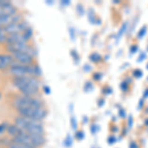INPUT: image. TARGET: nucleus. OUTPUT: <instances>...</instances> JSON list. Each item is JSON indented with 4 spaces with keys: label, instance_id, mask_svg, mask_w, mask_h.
I'll list each match as a JSON object with an SVG mask.
<instances>
[{
    "label": "nucleus",
    "instance_id": "1",
    "mask_svg": "<svg viewBox=\"0 0 148 148\" xmlns=\"http://www.w3.org/2000/svg\"><path fill=\"white\" fill-rule=\"evenodd\" d=\"M14 85L18 88V90L22 93V95L34 97L39 93L40 81L37 77L33 76H24V77L14 78Z\"/></svg>",
    "mask_w": 148,
    "mask_h": 148
},
{
    "label": "nucleus",
    "instance_id": "2",
    "mask_svg": "<svg viewBox=\"0 0 148 148\" xmlns=\"http://www.w3.org/2000/svg\"><path fill=\"white\" fill-rule=\"evenodd\" d=\"M15 125L19 126L24 132L29 134L36 135H45V130L42 125V121L34 120V119H28L25 116H18L16 118Z\"/></svg>",
    "mask_w": 148,
    "mask_h": 148
},
{
    "label": "nucleus",
    "instance_id": "3",
    "mask_svg": "<svg viewBox=\"0 0 148 148\" xmlns=\"http://www.w3.org/2000/svg\"><path fill=\"white\" fill-rule=\"evenodd\" d=\"M6 49L10 51L11 53L14 52H26V53L31 54L32 56H35L36 51L34 47L29 46L28 44H7Z\"/></svg>",
    "mask_w": 148,
    "mask_h": 148
},
{
    "label": "nucleus",
    "instance_id": "4",
    "mask_svg": "<svg viewBox=\"0 0 148 148\" xmlns=\"http://www.w3.org/2000/svg\"><path fill=\"white\" fill-rule=\"evenodd\" d=\"M29 27L30 26L28 25L27 22L22 21V22H19V23L10 24V25L7 26L4 29H5L7 35H15V34H19V33H24Z\"/></svg>",
    "mask_w": 148,
    "mask_h": 148
},
{
    "label": "nucleus",
    "instance_id": "5",
    "mask_svg": "<svg viewBox=\"0 0 148 148\" xmlns=\"http://www.w3.org/2000/svg\"><path fill=\"white\" fill-rule=\"evenodd\" d=\"M10 73L12 75L17 77H24V76L28 75V65H24L17 62V61H13L10 66Z\"/></svg>",
    "mask_w": 148,
    "mask_h": 148
},
{
    "label": "nucleus",
    "instance_id": "6",
    "mask_svg": "<svg viewBox=\"0 0 148 148\" xmlns=\"http://www.w3.org/2000/svg\"><path fill=\"white\" fill-rule=\"evenodd\" d=\"M13 59H15L17 62L24 64V65H30L34 62V56L26 52H14L11 54Z\"/></svg>",
    "mask_w": 148,
    "mask_h": 148
},
{
    "label": "nucleus",
    "instance_id": "7",
    "mask_svg": "<svg viewBox=\"0 0 148 148\" xmlns=\"http://www.w3.org/2000/svg\"><path fill=\"white\" fill-rule=\"evenodd\" d=\"M29 40L24 33H19L15 35H8L7 37V44H28Z\"/></svg>",
    "mask_w": 148,
    "mask_h": 148
},
{
    "label": "nucleus",
    "instance_id": "8",
    "mask_svg": "<svg viewBox=\"0 0 148 148\" xmlns=\"http://www.w3.org/2000/svg\"><path fill=\"white\" fill-rule=\"evenodd\" d=\"M13 57L10 54H0V69H6L11 66Z\"/></svg>",
    "mask_w": 148,
    "mask_h": 148
},
{
    "label": "nucleus",
    "instance_id": "9",
    "mask_svg": "<svg viewBox=\"0 0 148 148\" xmlns=\"http://www.w3.org/2000/svg\"><path fill=\"white\" fill-rule=\"evenodd\" d=\"M7 132H8L9 135H11V136L14 138V137L18 136L19 134H21V133L23 132V130L16 125H11L7 128Z\"/></svg>",
    "mask_w": 148,
    "mask_h": 148
},
{
    "label": "nucleus",
    "instance_id": "10",
    "mask_svg": "<svg viewBox=\"0 0 148 148\" xmlns=\"http://www.w3.org/2000/svg\"><path fill=\"white\" fill-rule=\"evenodd\" d=\"M9 148H37V147L30 146V145H26V144H21V143H15V142H13L12 144H10Z\"/></svg>",
    "mask_w": 148,
    "mask_h": 148
},
{
    "label": "nucleus",
    "instance_id": "11",
    "mask_svg": "<svg viewBox=\"0 0 148 148\" xmlns=\"http://www.w3.org/2000/svg\"><path fill=\"white\" fill-rule=\"evenodd\" d=\"M7 37H8V35H7L5 29H4V31L0 33V44H4V42L7 44Z\"/></svg>",
    "mask_w": 148,
    "mask_h": 148
},
{
    "label": "nucleus",
    "instance_id": "12",
    "mask_svg": "<svg viewBox=\"0 0 148 148\" xmlns=\"http://www.w3.org/2000/svg\"><path fill=\"white\" fill-rule=\"evenodd\" d=\"M85 137V134L83 132V130H77L75 132V138L77 140H82Z\"/></svg>",
    "mask_w": 148,
    "mask_h": 148
},
{
    "label": "nucleus",
    "instance_id": "13",
    "mask_svg": "<svg viewBox=\"0 0 148 148\" xmlns=\"http://www.w3.org/2000/svg\"><path fill=\"white\" fill-rule=\"evenodd\" d=\"M90 59H91L93 62H98V61L101 59V56L98 54V53H93L90 56Z\"/></svg>",
    "mask_w": 148,
    "mask_h": 148
},
{
    "label": "nucleus",
    "instance_id": "14",
    "mask_svg": "<svg viewBox=\"0 0 148 148\" xmlns=\"http://www.w3.org/2000/svg\"><path fill=\"white\" fill-rule=\"evenodd\" d=\"M64 145L66 147H70L72 145V138H71L70 135H67L65 139H64Z\"/></svg>",
    "mask_w": 148,
    "mask_h": 148
},
{
    "label": "nucleus",
    "instance_id": "15",
    "mask_svg": "<svg viewBox=\"0 0 148 148\" xmlns=\"http://www.w3.org/2000/svg\"><path fill=\"white\" fill-rule=\"evenodd\" d=\"M70 123H71V126H72V128H73L74 130H75L76 127H77V121H76V120H75V118H74V116H71Z\"/></svg>",
    "mask_w": 148,
    "mask_h": 148
},
{
    "label": "nucleus",
    "instance_id": "16",
    "mask_svg": "<svg viewBox=\"0 0 148 148\" xmlns=\"http://www.w3.org/2000/svg\"><path fill=\"white\" fill-rule=\"evenodd\" d=\"M8 125L7 123H1L0 125V133H3L4 131L7 130V128H8Z\"/></svg>",
    "mask_w": 148,
    "mask_h": 148
},
{
    "label": "nucleus",
    "instance_id": "17",
    "mask_svg": "<svg viewBox=\"0 0 148 148\" xmlns=\"http://www.w3.org/2000/svg\"><path fill=\"white\" fill-rule=\"evenodd\" d=\"M98 130H99V127H98V125H91V132L92 134H96L98 132Z\"/></svg>",
    "mask_w": 148,
    "mask_h": 148
},
{
    "label": "nucleus",
    "instance_id": "18",
    "mask_svg": "<svg viewBox=\"0 0 148 148\" xmlns=\"http://www.w3.org/2000/svg\"><path fill=\"white\" fill-rule=\"evenodd\" d=\"M133 76H134V77H136V78L141 77V76H142V71L139 70V69H136V70L133 72Z\"/></svg>",
    "mask_w": 148,
    "mask_h": 148
},
{
    "label": "nucleus",
    "instance_id": "19",
    "mask_svg": "<svg viewBox=\"0 0 148 148\" xmlns=\"http://www.w3.org/2000/svg\"><path fill=\"white\" fill-rule=\"evenodd\" d=\"M126 27H127V24H126V23H125V24H123V26L121 27V29L120 30V32H119V37H121V36L123 34V32L125 31Z\"/></svg>",
    "mask_w": 148,
    "mask_h": 148
},
{
    "label": "nucleus",
    "instance_id": "20",
    "mask_svg": "<svg viewBox=\"0 0 148 148\" xmlns=\"http://www.w3.org/2000/svg\"><path fill=\"white\" fill-rule=\"evenodd\" d=\"M145 32H146V27H143L141 30L139 31V34H138V38H142L143 36L145 35Z\"/></svg>",
    "mask_w": 148,
    "mask_h": 148
},
{
    "label": "nucleus",
    "instance_id": "21",
    "mask_svg": "<svg viewBox=\"0 0 148 148\" xmlns=\"http://www.w3.org/2000/svg\"><path fill=\"white\" fill-rule=\"evenodd\" d=\"M93 88V86H92V84L90 82H87L86 83V85L84 86V90L85 91H88V90H91Z\"/></svg>",
    "mask_w": 148,
    "mask_h": 148
},
{
    "label": "nucleus",
    "instance_id": "22",
    "mask_svg": "<svg viewBox=\"0 0 148 148\" xmlns=\"http://www.w3.org/2000/svg\"><path fill=\"white\" fill-rule=\"evenodd\" d=\"M44 92L46 93L47 95H49L51 94V88L49 87V86H44Z\"/></svg>",
    "mask_w": 148,
    "mask_h": 148
},
{
    "label": "nucleus",
    "instance_id": "23",
    "mask_svg": "<svg viewBox=\"0 0 148 148\" xmlns=\"http://www.w3.org/2000/svg\"><path fill=\"white\" fill-rule=\"evenodd\" d=\"M77 11L79 12L80 15H82L83 13H84V10H83V6L79 4V5H77Z\"/></svg>",
    "mask_w": 148,
    "mask_h": 148
},
{
    "label": "nucleus",
    "instance_id": "24",
    "mask_svg": "<svg viewBox=\"0 0 148 148\" xmlns=\"http://www.w3.org/2000/svg\"><path fill=\"white\" fill-rule=\"evenodd\" d=\"M108 142L110 143V144H114V143L116 142V138H114V136H110L108 138Z\"/></svg>",
    "mask_w": 148,
    "mask_h": 148
},
{
    "label": "nucleus",
    "instance_id": "25",
    "mask_svg": "<svg viewBox=\"0 0 148 148\" xmlns=\"http://www.w3.org/2000/svg\"><path fill=\"white\" fill-rule=\"evenodd\" d=\"M126 89H127L126 82H123V83H121V90H126Z\"/></svg>",
    "mask_w": 148,
    "mask_h": 148
},
{
    "label": "nucleus",
    "instance_id": "26",
    "mask_svg": "<svg viewBox=\"0 0 148 148\" xmlns=\"http://www.w3.org/2000/svg\"><path fill=\"white\" fill-rule=\"evenodd\" d=\"M61 4H63V5H69L70 1H68V0H63V1H61Z\"/></svg>",
    "mask_w": 148,
    "mask_h": 148
},
{
    "label": "nucleus",
    "instance_id": "27",
    "mask_svg": "<svg viewBox=\"0 0 148 148\" xmlns=\"http://www.w3.org/2000/svg\"><path fill=\"white\" fill-rule=\"evenodd\" d=\"M131 125H132V118H131V116H130V118H128V126H131Z\"/></svg>",
    "mask_w": 148,
    "mask_h": 148
},
{
    "label": "nucleus",
    "instance_id": "28",
    "mask_svg": "<svg viewBox=\"0 0 148 148\" xmlns=\"http://www.w3.org/2000/svg\"><path fill=\"white\" fill-rule=\"evenodd\" d=\"M70 30V35H71V38L72 39H74V30H73V28H70L69 29Z\"/></svg>",
    "mask_w": 148,
    "mask_h": 148
},
{
    "label": "nucleus",
    "instance_id": "29",
    "mask_svg": "<svg viewBox=\"0 0 148 148\" xmlns=\"http://www.w3.org/2000/svg\"><path fill=\"white\" fill-rule=\"evenodd\" d=\"M130 148H137V145L135 144V142H132L131 144L130 145Z\"/></svg>",
    "mask_w": 148,
    "mask_h": 148
},
{
    "label": "nucleus",
    "instance_id": "30",
    "mask_svg": "<svg viewBox=\"0 0 148 148\" xmlns=\"http://www.w3.org/2000/svg\"><path fill=\"white\" fill-rule=\"evenodd\" d=\"M144 58H145V54L144 53H141V57H139V58H138V61H142Z\"/></svg>",
    "mask_w": 148,
    "mask_h": 148
},
{
    "label": "nucleus",
    "instance_id": "31",
    "mask_svg": "<svg viewBox=\"0 0 148 148\" xmlns=\"http://www.w3.org/2000/svg\"><path fill=\"white\" fill-rule=\"evenodd\" d=\"M136 46H133V47H131V49H130V51L131 52H135L136 51Z\"/></svg>",
    "mask_w": 148,
    "mask_h": 148
},
{
    "label": "nucleus",
    "instance_id": "32",
    "mask_svg": "<svg viewBox=\"0 0 148 148\" xmlns=\"http://www.w3.org/2000/svg\"><path fill=\"white\" fill-rule=\"evenodd\" d=\"M120 114H121V116H123H123H125V112L123 111V110H121V111L120 112Z\"/></svg>",
    "mask_w": 148,
    "mask_h": 148
},
{
    "label": "nucleus",
    "instance_id": "33",
    "mask_svg": "<svg viewBox=\"0 0 148 148\" xmlns=\"http://www.w3.org/2000/svg\"><path fill=\"white\" fill-rule=\"evenodd\" d=\"M4 15V12H3V9H2V7L0 6V17H1V16H3Z\"/></svg>",
    "mask_w": 148,
    "mask_h": 148
},
{
    "label": "nucleus",
    "instance_id": "34",
    "mask_svg": "<svg viewBox=\"0 0 148 148\" xmlns=\"http://www.w3.org/2000/svg\"><path fill=\"white\" fill-rule=\"evenodd\" d=\"M91 69V67L90 66H88V65H86V66H84V70H86V71H88V70H90Z\"/></svg>",
    "mask_w": 148,
    "mask_h": 148
},
{
    "label": "nucleus",
    "instance_id": "35",
    "mask_svg": "<svg viewBox=\"0 0 148 148\" xmlns=\"http://www.w3.org/2000/svg\"><path fill=\"white\" fill-rule=\"evenodd\" d=\"M148 97V89L145 91V93H144V98H147Z\"/></svg>",
    "mask_w": 148,
    "mask_h": 148
},
{
    "label": "nucleus",
    "instance_id": "36",
    "mask_svg": "<svg viewBox=\"0 0 148 148\" xmlns=\"http://www.w3.org/2000/svg\"><path fill=\"white\" fill-rule=\"evenodd\" d=\"M142 105H143V102H142V101H140V102H139V107H142Z\"/></svg>",
    "mask_w": 148,
    "mask_h": 148
},
{
    "label": "nucleus",
    "instance_id": "37",
    "mask_svg": "<svg viewBox=\"0 0 148 148\" xmlns=\"http://www.w3.org/2000/svg\"><path fill=\"white\" fill-rule=\"evenodd\" d=\"M2 31H4V28L3 27H0V33H1Z\"/></svg>",
    "mask_w": 148,
    "mask_h": 148
},
{
    "label": "nucleus",
    "instance_id": "38",
    "mask_svg": "<svg viewBox=\"0 0 148 148\" xmlns=\"http://www.w3.org/2000/svg\"><path fill=\"white\" fill-rule=\"evenodd\" d=\"M84 121V123H87V118H84V121Z\"/></svg>",
    "mask_w": 148,
    "mask_h": 148
},
{
    "label": "nucleus",
    "instance_id": "39",
    "mask_svg": "<svg viewBox=\"0 0 148 148\" xmlns=\"http://www.w3.org/2000/svg\"><path fill=\"white\" fill-rule=\"evenodd\" d=\"M146 125H148V121H146Z\"/></svg>",
    "mask_w": 148,
    "mask_h": 148
},
{
    "label": "nucleus",
    "instance_id": "40",
    "mask_svg": "<svg viewBox=\"0 0 148 148\" xmlns=\"http://www.w3.org/2000/svg\"><path fill=\"white\" fill-rule=\"evenodd\" d=\"M146 67H147V69H148V64H147V66H146Z\"/></svg>",
    "mask_w": 148,
    "mask_h": 148
},
{
    "label": "nucleus",
    "instance_id": "41",
    "mask_svg": "<svg viewBox=\"0 0 148 148\" xmlns=\"http://www.w3.org/2000/svg\"><path fill=\"white\" fill-rule=\"evenodd\" d=\"M0 148H4V147H0Z\"/></svg>",
    "mask_w": 148,
    "mask_h": 148
},
{
    "label": "nucleus",
    "instance_id": "42",
    "mask_svg": "<svg viewBox=\"0 0 148 148\" xmlns=\"http://www.w3.org/2000/svg\"><path fill=\"white\" fill-rule=\"evenodd\" d=\"M92 148H94V147H92Z\"/></svg>",
    "mask_w": 148,
    "mask_h": 148
}]
</instances>
